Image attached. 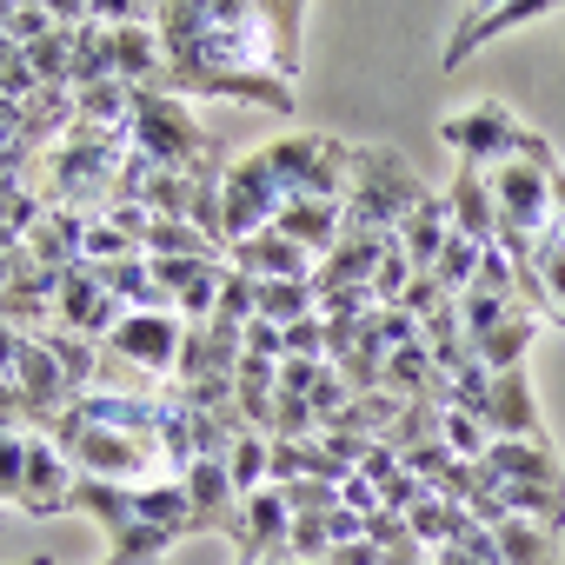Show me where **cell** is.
I'll return each instance as SVG.
<instances>
[{"label":"cell","instance_id":"1","mask_svg":"<svg viewBox=\"0 0 565 565\" xmlns=\"http://www.w3.org/2000/svg\"><path fill=\"white\" fill-rule=\"evenodd\" d=\"M47 439L74 459V472H81V479H107V486H160L153 472H167V479H173L160 433L94 426V419H81V406H67V413H61V426H54Z\"/></svg>","mask_w":565,"mask_h":565},{"label":"cell","instance_id":"2","mask_svg":"<svg viewBox=\"0 0 565 565\" xmlns=\"http://www.w3.org/2000/svg\"><path fill=\"white\" fill-rule=\"evenodd\" d=\"M419 206H426L419 167H413L399 147H386V140H353V200H347V226H353V233H399Z\"/></svg>","mask_w":565,"mask_h":565},{"label":"cell","instance_id":"3","mask_svg":"<svg viewBox=\"0 0 565 565\" xmlns=\"http://www.w3.org/2000/svg\"><path fill=\"white\" fill-rule=\"evenodd\" d=\"M552 173H558L552 140L525 127L519 153L486 173V180H492V200H499V233H525V239H545V233H552V220H558V206H552Z\"/></svg>","mask_w":565,"mask_h":565},{"label":"cell","instance_id":"4","mask_svg":"<svg viewBox=\"0 0 565 565\" xmlns=\"http://www.w3.org/2000/svg\"><path fill=\"white\" fill-rule=\"evenodd\" d=\"M134 147L153 160V167H167V173H220L226 160H220V147H213V134H200V120L186 114V100H173V94H134Z\"/></svg>","mask_w":565,"mask_h":565},{"label":"cell","instance_id":"5","mask_svg":"<svg viewBox=\"0 0 565 565\" xmlns=\"http://www.w3.org/2000/svg\"><path fill=\"white\" fill-rule=\"evenodd\" d=\"M279 193L287 200H353V140H333V134H287L259 147Z\"/></svg>","mask_w":565,"mask_h":565},{"label":"cell","instance_id":"6","mask_svg":"<svg viewBox=\"0 0 565 565\" xmlns=\"http://www.w3.org/2000/svg\"><path fill=\"white\" fill-rule=\"evenodd\" d=\"M439 140L452 147V160H459V167L492 173V167H505V160L519 153L525 127H519V114H512L505 100H479V107H466V114L439 120Z\"/></svg>","mask_w":565,"mask_h":565},{"label":"cell","instance_id":"7","mask_svg":"<svg viewBox=\"0 0 565 565\" xmlns=\"http://www.w3.org/2000/svg\"><path fill=\"white\" fill-rule=\"evenodd\" d=\"M220 200H226V239H233V246L253 239V233H266V226L279 220V206H287V193H279L266 153L233 160V167L220 173ZM226 259H233V253H226Z\"/></svg>","mask_w":565,"mask_h":565},{"label":"cell","instance_id":"8","mask_svg":"<svg viewBox=\"0 0 565 565\" xmlns=\"http://www.w3.org/2000/svg\"><path fill=\"white\" fill-rule=\"evenodd\" d=\"M127 320V307L100 287V273L81 259V266H67L61 273V300H54V327L61 333H74V340H94V347H107L114 340V327Z\"/></svg>","mask_w":565,"mask_h":565},{"label":"cell","instance_id":"9","mask_svg":"<svg viewBox=\"0 0 565 565\" xmlns=\"http://www.w3.org/2000/svg\"><path fill=\"white\" fill-rule=\"evenodd\" d=\"M180 340H186V320H180V313H127V320L114 327L107 353H120L127 366H140V373H153V380L167 386L173 366H180Z\"/></svg>","mask_w":565,"mask_h":565},{"label":"cell","instance_id":"10","mask_svg":"<svg viewBox=\"0 0 565 565\" xmlns=\"http://www.w3.org/2000/svg\"><path fill=\"white\" fill-rule=\"evenodd\" d=\"M399 233H353L347 226V239L313 266V300H333V294H360V287H373V273H380V259H386V246H393Z\"/></svg>","mask_w":565,"mask_h":565},{"label":"cell","instance_id":"11","mask_svg":"<svg viewBox=\"0 0 565 565\" xmlns=\"http://www.w3.org/2000/svg\"><path fill=\"white\" fill-rule=\"evenodd\" d=\"M74 486H81L74 459H67L47 433H34V439H28V486H21V512H28V519L74 512Z\"/></svg>","mask_w":565,"mask_h":565},{"label":"cell","instance_id":"12","mask_svg":"<svg viewBox=\"0 0 565 565\" xmlns=\"http://www.w3.org/2000/svg\"><path fill=\"white\" fill-rule=\"evenodd\" d=\"M180 486H186V505H193V532H226V539H239L246 499L233 492L226 459H193V472H186Z\"/></svg>","mask_w":565,"mask_h":565},{"label":"cell","instance_id":"13","mask_svg":"<svg viewBox=\"0 0 565 565\" xmlns=\"http://www.w3.org/2000/svg\"><path fill=\"white\" fill-rule=\"evenodd\" d=\"M239 558H294V505L279 486L253 492L246 499V519H239V539H233Z\"/></svg>","mask_w":565,"mask_h":565},{"label":"cell","instance_id":"14","mask_svg":"<svg viewBox=\"0 0 565 565\" xmlns=\"http://www.w3.org/2000/svg\"><path fill=\"white\" fill-rule=\"evenodd\" d=\"M558 8V0H499V8H479V14H466L459 28H452V41H446V67H459L466 54H479L486 41H499L505 28H532V21H545Z\"/></svg>","mask_w":565,"mask_h":565},{"label":"cell","instance_id":"15","mask_svg":"<svg viewBox=\"0 0 565 565\" xmlns=\"http://www.w3.org/2000/svg\"><path fill=\"white\" fill-rule=\"evenodd\" d=\"M479 426H486L492 439H545L539 406H532V380H525V366H519V373H492V393H486Z\"/></svg>","mask_w":565,"mask_h":565},{"label":"cell","instance_id":"16","mask_svg":"<svg viewBox=\"0 0 565 565\" xmlns=\"http://www.w3.org/2000/svg\"><path fill=\"white\" fill-rule=\"evenodd\" d=\"M273 233H287L300 253L327 259L347 239V206L340 200H287V206H279V220H273Z\"/></svg>","mask_w":565,"mask_h":565},{"label":"cell","instance_id":"17","mask_svg":"<svg viewBox=\"0 0 565 565\" xmlns=\"http://www.w3.org/2000/svg\"><path fill=\"white\" fill-rule=\"evenodd\" d=\"M226 266H239L246 279H259V287H266V279H313V266H320V259H313V253H300L287 233H273V226H266V233L239 239Z\"/></svg>","mask_w":565,"mask_h":565},{"label":"cell","instance_id":"18","mask_svg":"<svg viewBox=\"0 0 565 565\" xmlns=\"http://www.w3.org/2000/svg\"><path fill=\"white\" fill-rule=\"evenodd\" d=\"M446 206H452V233H466V239H479V246H499V200H492V180H486V173L452 167Z\"/></svg>","mask_w":565,"mask_h":565},{"label":"cell","instance_id":"19","mask_svg":"<svg viewBox=\"0 0 565 565\" xmlns=\"http://www.w3.org/2000/svg\"><path fill=\"white\" fill-rule=\"evenodd\" d=\"M479 472L486 479H512V486H565V466L552 459L545 439H492Z\"/></svg>","mask_w":565,"mask_h":565},{"label":"cell","instance_id":"20","mask_svg":"<svg viewBox=\"0 0 565 565\" xmlns=\"http://www.w3.org/2000/svg\"><path fill=\"white\" fill-rule=\"evenodd\" d=\"M87 213H74V206H47V220L28 233V253H34V266H47V273H67V266H81L87 259Z\"/></svg>","mask_w":565,"mask_h":565},{"label":"cell","instance_id":"21","mask_svg":"<svg viewBox=\"0 0 565 565\" xmlns=\"http://www.w3.org/2000/svg\"><path fill=\"white\" fill-rule=\"evenodd\" d=\"M446 239H452V206H446V193H426V206L399 226V246H406L413 273H433L439 253H446Z\"/></svg>","mask_w":565,"mask_h":565},{"label":"cell","instance_id":"22","mask_svg":"<svg viewBox=\"0 0 565 565\" xmlns=\"http://www.w3.org/2000/svg\"><path fill=\"white\" fill-rule=\"evenodd\" d=\"M107 81H120V67H114V28L94 14L87 28H74V94L107 87Z\"/></svg>","mask_w":565,"mask_h":565},{"label":"cell","instance_id":"23","mask_svg":"<svg viewBox=\"0 0 565 565\" xmlns=\"http://www.w3.org/2000/svg\"><path fill=\"white\" fill-rule=\"evenodd\" d=\"M539 327H558L565 333V220H552V233L539 239Z\"/></svg>","mask_w":565,"mask_h":565},{"label":"cell","instance_id":"24","mask_svg":"<svg viewBox=\"0 0 565 565\" xmlns=\"http://www.w3.org/2000/svg\"><path fill=\"white\" fill-rule=\"evenodd\" d=\"M532 333H539V320H532V313H512V320H505V327H492L472 353H479V366H486V373H519V366H525V353H532Z\"/></svg>","mask_w":565,"mask_h":565},{"label":"cell","instance_id":"25","mask_svg":"<svg viewBox=\"0 0 565 565\" xmlns=\"http://www.w3.org/2000/svg\"><path fill=\"white\" fill-rule=\"evenodd\" d=\"M492 486H499V499H505L512 519H532V525H545V532L565 539V486H512V479H492Z\"/></svg>","mask_w":565,"mask_h":565},{"label":"cell","instance_id":"26","mask_svg":"<svg viewBox=\"0 0 565 565\" xmlns=\"http://www.w3.org/2000/svg\"><path fill=\"white\" fill-rule=\"evenodd\" d=\"M313 313H320V300H313L307 279H266V287H259V313H253V320H266V327L287 333V327H300V320H313Z\"/></svg>","mask_w":565,"mask_h":565},{"label":"cell","instance_id":"27","mask_svg":"<svg viewBox=\"0 0 565 565\" xmlns=\"http://www.w3.org/2000/svg\"><path fill=\"white\" fill-rule=\"evenodd\" d=\"M406 525H413V539H419L426 552H446V545H459V539H466V525H472V512L433 492L426 505H413V519H406Z\"/></svg>","mask_w":565,"mask_h":565},{"label":"cell","instance_id":"28","mask_svg":"<svg viewBox=\"0 0 565 565\" xmlns=\"http://www.w3.org/2000/svg\"><path fill=\"white\" fill-rule=\"evenodd\" d=\"M492 539H499L505 565H558V532H545L532 519H505V525H492Z\"/></svg>","mask_w":565,"mask_h":565},{"label":"cell","instance_id":"29","mask_svg":"<svg viewBox=\"0 0 565 565\" xmlns=\"http://www.w3.org/2000/svg\"><path fill=\"white\" fill-rule=\"evenodd\" d=\"M226 479H233V492H239V499L266 492V486H273V439H266V433L233 439V452H226Z\"/></svg>","mask_w":565,"mask_h":565},{"label":"cell","instance_id":"30","mask_svg":"<svg viewBox=\"0 0 565 565\" xmlns=\"http://www.w3.org/2000/svg\"><path fill=\"white\" fill-rule=\"evenodd\" d=\"M41 347L61 360V373H67V386H74V399H87L94 393V380H100V347L94 340H74V333H41Z\"/></svg>","mask_w":565,"mask_h":565},{"label":"cell","instance_id":"31","mask_svg":"<svg viewBox=\"0 0 565 565\" xmlns=\"http://www.w3.org/2000/svg\"><path fill=\"white\" fill-rule=\"evenodd\" d=\"M399 413H406V399H393V393L380 386V393H360V399H353V413H347L340 426H347V433H360V439H386ZM320 433H327V426H320Z\"/></svg>","mask_w":565,"mask_h":565},{"label":"cell","instance_id":"32","mask_svg":"<svg viewBox=\"0 0 565 565\" xmlns=\"http://www.w3.org/2000/svg\"><path fill=\"white\" fill-rule=\"evenodd\" d=\"M479 259H486V246H479V239H466V233H452V239H446V253H439V266H433V279H439V287L459 300V294L472 287Z\"/></svg>","mask_w":565,"mask_h":565},{"label":"cell","instance_id":"33","mask_svg":"<svg viewBox=\"0 0 565 565\" xmlns=\"http://www.w3.org/2000/svg\"><path fill=\"white\" fill-rule=\"evenodd\" d=\"M406 287H413V259H406V246L393 239L386 259H380V273H373V300H380V307H399Z\"/></svg>","mask_w":565,"mask_h":565},{"label":"cell","instance_id":"34","mask_svg":"<svg viewBox=\"0 0 565 565\" xmlns=\"http://www.w3.org/2000/svg\"><path fill=\"white\" fill-rule=\"evenodd\" d=\"M307 406H313V419H320V426H340V419L353 413V386H347V373H340V366H327Z\"/></svg>","mask_w":565,"mask_h":565},{"label":"cell","instance_id":"35","mask_svg":"<svg viewBox=\"0 0 565 565\" xmlns=\"http://www.w3.org/2000/svg\"><path fill=\"white\" fill-rule=\"evenodd\" d=\"M28 486V433H0V505H21Z\"/></svg>","mask_w":565,"mask_h":565},{"label":"cell","instance_id":"36","mask_svg":"<svg viewBox=\"0 0 565 565\" xmlns=\"http://www.w3.org/2000/svg\"><path fill=\"white\" fill-rule=\"evenodd\" d=\"M313 433H320V419L300 393H273V439H313Z\"/></svg>","mask_w":565,"mask_h":565},{"label":"cell","instance_id":"37","mask_svg":"<svg viewBox=\"0 0 565 565\" xmlns=\"http://www.w3.org/2000/svg\"><path fill=\"white\" fill-rule=\"evenodd\" d=\"M446 446H452L466 466H479V459H486V446H492V433H486L472 413H446Z\"/></svg>","mask_w":565,"mask_h":565},{"label":"cell","instance_id":"38","mask_svg":"<svg viewBox=\"0 0 565 565\" xmlns=\"http://www.w3.org/2000/svg\"><path fill=\"white\" fill-rule=\"evenodd\" d=\"M287 492V505H294V519H307V512H340V486H320V479H294V486H279Z\"/></svg>","mask_w":565,"mask_h":565},{"label":"cell","instance_id":"39","mask_svg":"<svg viewBox=\"0 0 565 565\" xmlns=\"http://www.w3.org/2000/svg\"><path fill=\"white\" fill-rule=\"evenodd\" d=\"M140 246L120 233V226H107V220H94L87 226V266H114V259H134Z\"/></svg>","mask_w":565,"mask_h":565},{"label":"cell","instance_id":"40","mask_svg":"<svg viewBox=\"0 0 565 565\" xmlns=\"http://www.w3.org/2000/svg\"><path fill=\"white\" fill-rule=\"evenodd\" d=\"M333 519V512H327ZM320 512H307V519H294V558H327L333 552V525H327Z\"/></svg>","mask_w":565,"mask_h":565},{"label":"cell","instance_id":"41","mask_svg":"<svg viewBox=\"0 0 565 565\" xmlns=\"http://www.w3.org/2000/svg\"><path fill=\"white\" fill-rule=\"evenodd\" d=\"M100 220H107V226H120V233L147 253V233H153V213H147V206H134V200H107V213H100Z\"/></svg>","mask_w":565,"mask_h":565},{"label":"cell","instance_id":"42","mask_svg":"<svg viewBox=\"0 0 565 565\" xmlns=\"http://www.w3.org/2000/svg\"><path fill=\"white\" fill-rule=\"evenodd\" d=\"M287 360H320L327 366V320L320 313L300 320V327H287Z\"/></svg>","mask_w":565,"mask_h":565},{"label":"cell","instance_id":"43","mask_svg":"<svg viewBox=\"0 0 565 565\" xmlns=\"http://www.w3.org/2000/svg\"><path fill=\"white\" fill-rule=\"evenodd\" d=\"M446 300H452V294L439 287V279H433V273H413V287H406V300H399V313H413V320H426V313H433V307H446Z\"/></svg>","mask_w":565,"mask_h":565},{"label":"cell","instance_id":"44","mask_svg":"<svg viewBox=\"0 0 565 565\" xmlns=\"http://www.w3.org/2000/svg\"><path fill=\"white\" fill-rule=\"evenodd\" d=\"M0 433H28V439H34V433H41V426H34V413H28V399H21V386H14V380H0Z\"/></svg>","mask_w":565,"mask_h":565},{"label":"cell","instance_id":"45","mask_svg":"<svg viewBox=\"0 0 565 565\" xmlns=\"http://www.w3.org/2000/svg\"><path fill=\"white\" fill-rule=\"evenodd\" d=\"M366 545H380V552H399V545H413V525H406L399 512H373V519H366Z\"/></svg>","mask_w":565,"mask_h":565},{"label":"cell","instance_id":"46","mask_svg":"<svg viewBox=\"0 0 565 565\" xmlns=\"http://www.w3.org/2000/svg\"><path fill=\"white\" fill-rule=\"evenodd\" d=\"M320 360H279V393H300V399H313V386H320Z\"/></svg>","mask_w":565,"mask_h":565},{"label":"cell","instance_id":"47","mask_svg":"<svg viewBox=\"0 0 565 565\" xmlns=\"http://www.w3.org/2000/svg\"><path fill=\"white\" fill-rule=\"evenodd\" d=\"M340 505H347V512H360V519H373V512H386V505H380V492H373V486H366L360 472H353V479L340 486Z\"/></svg>","mask_w":565,"mask_h":565},{"label":"cell","instance_id":"48","mask_svg":"<svg viewBox=\"0 0 565 565\" xmlns=\"http://www.w3.org/2000/svg\"><path fill=\"white\" fill-rule=\"evenodd\" d=\"M246 353H266V360H287V333H279V327H266V320H253V327H246Z\"/></svg>","mask_w":565,"mask_h":565},{"label":"cell","instance_id":"49","mask_svg":"<svg viewBox=\"0 0 565 565\" xmlns=\"http://www.w3.org/2000/svg\"><path fill=\"white\" fill-rule=\"evenodd\" d=\"M327 565H386V552H380V545H366V539H353V545H333V552H327Z\"/></svg>","mask_w":565,"mask_h":565},{"label":"cell","instance_id":"50","mask_svg":"<svg viewBox=\"0 0 565 565\" xmlns=\"http://www.w3.org/2000/svg\"><path fill=\"white\" fill-rule=\"evenodd\" d=\"M21 353H28V333H14L8 320H0V380H14V366H21Z\"/></svg>","mask_w":565,"mask_h":565},{"label":"cell","instance_id":"51","mask_svg":"<svg viewBox=\"0 0 565 565\" xmlns=\"http://www.w3.org/2000/svg\"><path fill=\"white\" fill-rule=\"evenodd\" d=\"M433 565H499V558H472V552H459V545H446V552H426Z\"/></svg>","mask_w":565,"mask_h":565},{"label":"cell","instance_id":"52","mask_svg":"<svg viewBox=\"0 0 565 565\" xmlns=\"http://www.w3.org/2000/svg\"><path fill=\"white\" fill-rule=\"evenodd\" d=\"M239 565H287V558H239Z\"/></svg>","mask_w":565,"mask_h":565},{"label":"cell","instance_id":"53","mask_svg":"<svg viewBox=\"0 0 565 565\" xmlns=\"http://www.w3.org/2000/svg\"><path fill=\"white\" fill-rule=\"evenodd\" d=\"M287 565H327V558H287Z\"/></svg>","mask_w":565,"mask_h":565},{"label":"cell","instance_id":"54","mask_svg":"<svg viewBox=\"0 0 565 565\" xmlns=\"http://www.w3.org/2000/svg\"><path fill=\"white\" fill-rule=\"evenodd\" d=\"M21 565H61V558H21Z\"/></svg>","mask_w":565,"mask_h":565}]
</instances>
